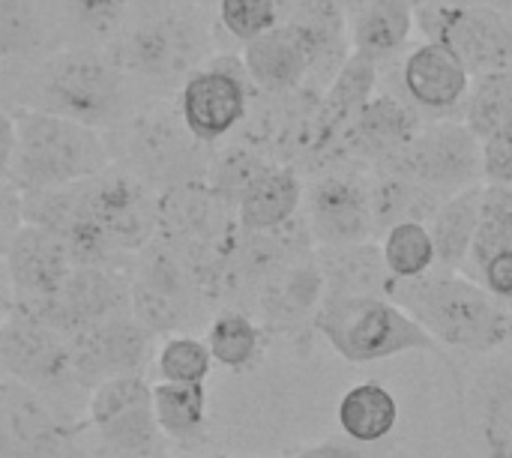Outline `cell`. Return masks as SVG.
Here are the masks:
<instances>
[{
	"label": "cell",
	"mask_w": 512,
	"mask_h": 458,
	"mask_svg": "<svg viewBox=\"0 0 512 458\" xmlns=\"http://www.w3.org/2000/svg\"><path fill=\"white\" fill-rule=\"evenodd\" d=\"M18 111L57 114L93 129L117 126L126 114L129 78L108 48H57L21 66Z\"/></svg>",
	"instance_id": "obj_1"
},
{
	"label": "cell",
	"mask_w": 512,
	"mask_h": 458,
	"mask_svg": "<svg viewBox=\"0 0 512 458\" xmlns=\"http://www.w3.org/2000/svg\"><path fill=\"white\" fill-rule=\"evenodd\" d=\"M441 348L489 357L512 342V312L465 273L432 270L420 279H393L387 294Z\"/></svg>",
	"instance_id": "obj_2"
},
{
	"label": "cell",
	"mask_w": 512,
	"mask_h": 458,
	"mask_svg": "<svg viewBox=\"0 0 512 458\" xmlns=\"http://www.w3.org/2000/svg\"><path fill=\"white\" fill-rule=\"evenodd\" d=\"M15 123L18 150L9 180L21 192L63 189L96 177L114 162L108 138L93 126L42 111H15Z\"/></svg>",
	"instance_id": "obj_3"
},
{
	"label": "cell",
	"mask_w": 512,
	"mask_h": 458,
	"mask_svg": "<svg viewBox=\"0 0 512 458\" xmlns=\"http://www.w3.org/2000/svg\"><path fill=\"white\" fill-rule=\"evenodd\" d=\"M213 30L207 18L189 6L141 12L132 24L120 30L111 51L129 81H144L156 87H174L207 63Z\"/></svg>",
	"instance_id": "obj_4"
},
{
	"label": "cell",
	"mask_w": 512,
	"mask_h": 458,
	"mask_svg": "<svg viewBox=\"0 0 512 458\" xmlns=\"http://www.w3.org/2000/svg\"><path fill=\"white\" fill-rule=\"evenodd\" d=\"M315 330L348 363H378L402 354H441V345L387 297L324 300Z\"/></svg>",
	"instance_id": "obj_5"
},
{
	"label": "cell",
	"mask_w": 512,
	"mask_h": 458,
	"mask_svg": "<svg viewBox=\"0 0 512 458\" xmlns=\"http://www.w3.org/2000/svg\"><path fill=\"white\" fill-rule=\"evenodd\" d=\"M120 144L111 159L144 180L153 192L165 195L186 183H201L207 177L210 156L204 144L192 138L177 108H147L120 120Z\"/></svg>",
	"instance_id": "obj_6"
},
{
	"label": "cell",
	"mask_w": 512,
	"mask_h": 458,
	"mask_svg": "<svg viewBox=\"0 0 512 458\" xmlns=\"http://www.w3.org/2000/svg\"><path fill=\"white\" fill-rule=\"evenodd\" d=\"M201 282L192 267L162 240L138 252L129 273V309L147 333L180 336L195 321Z\"/></svg>",
	"instance_id": "obj_7"
},
{
	"label": "cell",
	"mask_w": 512,
	"mask_h": 458,
	"mask_svg": "<svg viewBox=\"0 0 512 458\" xmlns=\"http://www.w3.org/2000/svg\"><path fill=\"white\" fill-rule=\"evenodd\" d=\"M423 39L450 48L465 69L480 75L512 72V15L486 6H450L441 0H414Z\"/></svg>",
	"instance_id": "obj_8"
},
{
	"label": "cell",
	"mask_w": 512,
	"mask_h": 458,
	"mask_svg": "<svg viewBox=\"0 0 512 458\" xmlns=\"http://www.w3.org/2000/svg\"><path fill=\"white\" fill-rule=\"evenodd\" d=\"M384 168L447 201L471 186H483V147L462 120H435L423 123L417 138Z\"/></svg>",
	"instance_id": "obj_9"
},
{
	"label": "cell",
	"mask_w": 512,
	"mask_h": 458,
	"mask_svg": "<svg viewBox=\"0 0 512 458\" xmlns=\"http://www.w3.org/2000/svg\"><path fill=\"white\" fill-rule=\"evenodd\" d=\"M303 219L318 249L369 243L375 231L372 171L339 162L312 177L303 192Z\"/></svg>",
	"instance_id": "obj_10"
},
{
	"label": "cell",
	"mask_w": 512,
	"mask_h": 458,
	"mask_svg": "<svg viewBox=\"0 0 512 458\" xmlns=\"http://www.w3.org/2000/svg\"><path fill=\"white\" fill-rule=\"evenodd\" d=\"M252 93L255 90L246 78L243 60L234 54H222L210 57L183 81V87L177 90V111L192 138L210 147L246 123Z\"/></svg>",
	"instance_id": "obj_11"
},
{
	"label": "cell",
	"mask_w": 512,
	"mask_h": 458,
	"mask_svg": "<svg viewBox=\"0 0 512 458\" xmlns=\"http://www.w3.org/2000/svg\"><path fill=\"white\" fill-rule=\"evenodd\" d=\"M87 414L105 450L117 458H144L159 447L153 387L141 375L108 378L93 387Z\"/></svg>",
	"instance_id": "obj_12"
},
{
	"label": "cell",
	"mask_w": 512,
	"mask_h": 458,
	"mask_svg": "<svg viewBox=\"0 0 512 458\" xmlns=\"http://www.w3.org/2000/svg\"><path fill=\"white\" fill-rule=\"evenodd\" d=\"M0 369L36 393L75 381L69 339L21 306H12L0 324Z\"/></svg>",
	"instance_id": "obj_13"
},
{
	"label": "cell",
	"mask_w": 512,
	"mask_h": 458,
	"mask_svg": "<svg viewBox=\"0 0 512 458\" xmlns=\"http://www.w3.org/2000/svg\"><path fill=\"white\" fill-rule=\"evenodd\" d=\"M474 75L441 42L423 39L399 63V96L429 123L462 120Z\"/></svg>",
	"instance_id": "obj_14"
},
{
	"label": "cell",
	"mask_w": 512,
	"mask_h": 458,
	"mask_svg": "<svg viewBox=\"0 0 512 458\" xmlns=\"http://www.w3.org/2000/svg\"><path fill=\"white\" fill-rule=\"evenodd\" d=\"M150 336L132 315L123 309L75 336H69L72 372L78 384H102L108 378L141 375L150 357Z\"/></svg>",
	"instance_id": "obj_15"
},
{
	"label": "cell",
	"mask_w": 512,
	"mask_h": 458,
	"mask_svg": "<svg viewBox=\"0 0 512 458\" xmlns=\"http://www.w3.org/2000/svg\"><path fill=\"white\" fill-rule=\"evenodd\" d=\"M3 264L15 306L30 312H39L48 300H54L57 291L66 285L69 273L75 270L66 243L57 234L30 222H24L9 240Z\"/></svg>",
	"instance_id": "obj_16"
},
{
	"label": "cell",
	"mask_w": 512,
	"mask_h": 458,
	"mask_svg": "<svg viewBox=\"0 0 512 458\" xmlns=\"http://www.w3.org/2000/svg\"><path fill=\"white\" fill-rule=\"evenodd\" d=\"M465 426L483 458H512V342L486 357L465 390Z\"/></svg>",
	"instance_id": "obj_17"
},
{
	"label": "cell",
	"mask_w": 512,
	"mask_h": 458,
	"mask_svg": "<svg viewBox=\"0 0 512 458\" xmlns=\"http://www.w3.org/2000/svg\"><path fill=\"white\" fill-rule=\"evenodd\" d=\"M243 69L255 93L291 96L303 90L315 69V45L294 21H279L273 30L243 45Z\"/></svg>",
	"instance_id": "obj_18"
},
{
	"label": "cell",
	"mask_w": 512,
	"mask_h": 458,
	"mask_svg": "<svg viewBox=\"0 0 512 458\" xmlns=\"http://www.w3.org/2000/svg\"><path fill=\"white\" fill-rule=\"evenodd\" d=\"M462 123L483 147V183L512 186V72L474 78Z\"/></svg>",
	"instance_id": "obj_19"
},
{
	"label": "cell",
	"mask_w": 512,
	"mask_h": 458,
	"mask_svg": "<svg viewBox=\"0 0 512 458\" xmlns=\"http://www.w3.org/2000/svg\"><path fill=\"white\" fill-rule=\"evenodd\" d=\"M129 309V276L117 267H75L66 285L36 315L66 339Z\"/></svg>",
	"instance_id": "obj_20"
},
{
	"label": "cell",
	"mask_w": 512,
	"mask_h": 458,
	"mask_svg": "<svg viewBox=\"0 0 512 458\" xmlns=\"http://www.w3.org/2000/svg\"><path fill=\"white\" fill-rule=\"evenodd\" d=\"M426 120L402 99L393 93H375L372 102L360 111V117L351 123L339 144L336 165L354 162V165H369L378 168L390 159H396L420 132Z\"/></svg>",
	"instance_id": "obj_21"
},
{
	"label": "cell",
	"mask_w": 512,
	"mask_h": 458,
	"mask_svg": "<svg viewBox=\"0 0 512 458\" xmlns=\"http://www.w3.org/2000/svg\"><path fill=\"white\" fill-rule=\"evenodd\" d=\"M462 273L512 312V186H483L480 222Z\"/></svg>",
	"instance_id": "obj_22"
},
{
	"label": "cell",
	"mask_w": 512,
	"mask_h": 458,
	"mask_svg": "<svg viewBox=\"0 0 512 458\" xmlns=\"http://www.w3.org/2000/svg\"><path fill=\"white\" fill-rule=\"evenodd\" d=\"M258 288H261V309L270 324L294 327L309 315L315 321L324 303V276L315 249H300L288 255L264 276Z\"/></svg>",
	"instance_id": "obj_23"
},
{
	"label": "cell",
	"mask_w": 512,
	"mask_h": 458,
	"mask_svg": "<svg viewBox=\"0 0 512 458\" xmlns=\"http://www.w3.org/2000/svg\"><path fill=\"white\" fill-rule=\"evenodd\" d=\"M48 33L63 39V48H108L126 27L132 0H33Z\"/></svg>",
	"instance_id": "obj_24"
},
{
	"label": "cell",
	"mask_w": 512,
	"mask_h": 458,
	"mask_svg": "<svg viewBox=\"0 0 512 458\" xmlns=\"http://www.w3.org/2000/svg\"><path fill=\"white\" fill-rule=\"evenodd\" d=\"M339 3L348 18L351 54L369 57L375 63L399 54L417 30L414 0H339Z\"/></svg>",
	"instance_id": "obj_25"
},
{
	"label": "cell",
	"mask_w": 512,
	"mask_h": 458,
	"mask_svg": "<svg viewBox=\"0 0 512 458\" xmlns=\"http://www.w3.org/2000/svg\"><path fill=\"white\" fill-rule=\"evenodd\" d=\"M57 435V420L36 390L0 381V458H39Z\"/></svg>",
	"instance_id": "obj_26"
},
{
	"label": "cell",
	"mask_w": 512,
	"mask_h": 458,
	"mask_svg": "<svg viewBox=\"0 0 512 458\" xmlns=\"http://www.w3.org/2000/svg\"><path fill=\"white\" fill-rule=\"evenodd\" d=\"M315 258H318V267L324 276V300L387 297L390 294L393 276L384 264L381 246H375V243L315 249Z\"/></svg>",
	"instance_id": "obj_27"
},
{
	"label": "cell",
	"mask_w": 512,
	"mask_h": 458,
	"mask_svg": "<svg viewBox=\"0 0 512 458\" xmlns=\"http://www.w3.org/2000/svg\"><path fill=\"white\" fill-rule=\"evenodd\" d=\"M303 180L291 165H273L237 201V225L246 234H270L300 216Z\"/></svg>",
	"instance_id": "obj_28"
},
{
	"label": "cell",
	"mask_w": 512,
	"mask_h": 458,
	"mask_svg": "<svg viewBox=\"0 0 512 458\" xmlns=\"http://www.w3.org/2000/svg\"><path fill=\"white\" fill-rule=\"evenodd\" d=\"M486 186V183H483ZM483 186H471L453 198H447L429 222V234L435 243V258L444 273H462L471 255V243L480 222Z\"/></svg>",
	"instance_id": "obj_29"
},
{
	"label": "cell",
	"mask_w": 512,
	"mask_h": 458,
	"mask_svg": "<svg viewBox=\"0 0 512 458\" xmlns=\"http://www.w3.org/2000/svg\"><path fill=\"white\" fill-rule=\"evenodd\" d=\"M399 423V402L381 384H357L339 402V426L348 441L375 447L396 432Z\"/></svg>",
	"instance_id": "obj_30"
},
{
	"label": "cell",
	"mask_w": 512,
	"mask_h": 458,
	"mask_svg": "<svg viewBox=\"0 0 512 458\" xmlns=\"http://www.w3.org/2000/svg\"><path fill=\"white\" fill-rule=\"evenodd\" d=\"M153 417L165 438L195 441L204 435L207 420V390L204 384H168L153 387Z\"/></svg>",
	"instance_id": "obj_31"
},
{
	"label": "cell",
	"mask_w": 512,
	"mask_h": 458,
	"mask_svg": "<svg viewBox=\"0 0 512 458\" xmlns=\"http://www.w3.org/2000/svg\"><path fill=\"white\" fill-rule=\"evenodd\" d=\"M273 165H282V162H273L270 156H264L261 150L249 147V144H231L225 147L222 153L210 156V165H207V177L204 183L225 201L237 210V201L243 198V192L261 177L267 174Z\"/></svg>",
	"instance_id": "obj_32"
},
{
	"label": "cell",
	"mask_w": 512,
	"mask_h": 458,
	"mask_svg": "<svg viewBox=\"0 0 512 458\" xmlns=\"http://www.w3.org/2000/svg\"><path fill=\"white\" fill-rule=\"evenodd\" d=\"M381 252H384V264H387L390 276L399 279V282L429 276L438 267L435 243H432L429 225H423V222L393 225L384 234Z\"/></svg>",
	"instance_id": "obj_33"
},
{
	"label": "cell",
	"mask_w": 512,
	"mask_h": 458,
	"mask_svg": "<svg viewBox=\"0 0 512 458\" xmlns=\"http://www.w3.org/2000/svg\"><path fill=\"white\" fill-rule=\"evenodd\" d=\"M207 348H210V357L225 366V369H246L255 357H258V348H261V330L258 324L237 312V309H228V312H219L207 330Z\"/></svg>",
	"instance_id": "obj_34"
},
{
	"label": "cell",
	"mask_w": 512,
	"mask_h": 458,
	"mask_svg": "<svg viewBox=\"0 0 512 458\" xmlns=\"http://www.w3.org/2000/svg\"><path fill=\"white\" fill-rule=\"evenodd\" d=\"M210 366H213L210 348L195 336H171L156 354L159 378L168 384H204Z\"/></svg>",
	"instance_id": "obj_35"
},
{
	"label": "cell",
	"mask_w": 512,
	"mask_h": 458,
	"mask_svg": "<svg viewBox=\"0 0 512 458\" xmlns=\"http://www.w3.org/2000/svg\"><path fill=\"white\" fill-rule=\"evenodd\" d=\"M45 39L33 0H0V63L27 57Z\"/></svg>",
	"instance_id": "obj_36"
},
{
	"label": "cell",
	"mask_w": 512,
	"mask_h": 458,
	"mask_svg": "<svg viewBox=\"0 0 512 458\" xmlns=\"http://www.w3.org/2000/svg\"><path fill=\"white\" fill-rule=\"evenodd\" d=\"M216 21L234 42L246 45L273 30L282 15L276 0H216Z\"/></svg>",
	"instance_id": "obj_37"
},
{
	"label": "cell",
	"mask_w": 512,
	"mask_h": 458,
	"mask_svg": "<svg viewBox=\"0 0 512 458\" xmlns=\"http://www.w3.org/2000/svg\"><path fill=\"white\" fill-rule=\"evenodd\" d=\"M24 225V192L12 180H0V255Z\"/></svg>",
	"instance_id": "obj_38"
},
{
	"label": "cell",
	"mask_w": 512,
	"mask_h": 458,
	"mask_svg": "<svg viewBox=\"0 0 512 458\" xmlns=\"http://www.w3.org/2000/svg\"><path fill=\"white\" fill-rule=\"evenodd\" d=\"M15 150H18V123L15 114L0 105V180H9Z\"/></svg>",
	"instance_id": "obj_39"
},
{
	"label": "cell",
	"mask_w": 512,
	"mask_h": 458,
	"mask_svg": "<svg viewBox=\"0 0 512 458\" xmlns=\"http://www.w3.org/2000/svg\"><path fill=\"white\" fill-rule=\"evenodd\" d=\"M291 458H378L369 447L354 444V441H327V444H315L300 450Z\"/></svg>",
	"instance_id": "obj_40"
},
{
	"label": "cell",
	"mask_w": 512,
	"mask_h": 458,
	"mask_svg": "<svg viewBox=\"0 0 512 458\" xmlns=\"http://www.w3.org/2000/svg\"><path fill=\"white\" fill-rule=\"evenodd\" d=\"M12 306H15V297H12V285H9V276H6L3 255H0V324H3V318L12 312Z\"/></svg>",
	"instance_id": "obj_41"
},
{
	"label": "cell",
	"mask_w": 512,
	"mask_h": 458,
	"mask_svg": "<svg viewBox=\"0 0 512 458\" xmlns=\"http://www.w3.org/2000/svg\"><path fill=\"white\" fill-rule=\"evenodd\" d=\"M441 3H450V6H486V9H501V12L512 15V0H441Z\"/></svg>",
	"instance_id": "obj_42"
},
{
	"label": "cell",
	"mask_w": 512,
	"mask_h": 458,
	"mask_svg": "<svg viewBox=\"0 0 512 458\" xmlns=\"http://www.w3.org/2000/svg\"><path fill=\"white\" fill-rule=\"evenodd\" d=\"M141 12H159V9H174V6H189L192 0H132Z\"/></svg>",
	"instance_id": "obj_43"
},
{
	"label": "cell",
	"mask_w": 512,
	"mask_h": 458,
	"mask_svg": "<svg viewBox=\"0 0 512 458\" xmlns=\"http://www.w3.org/2000/svg\"><path fill=\"white\" fill-rule=\"evenodd\" d=\"M276 6H279V15H282V21L291 15V9L297 6V0H276Z\"/></svg>",
	"instance_id": "obj_44"
}]
</instances>
